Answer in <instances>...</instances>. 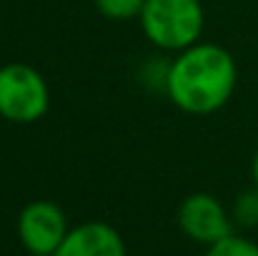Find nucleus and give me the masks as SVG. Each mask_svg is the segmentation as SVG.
<instances>
[{"mask_svg": "<svg viewBox=\"0 0 258 256\" xmlns=\"http://www.w3.org/2000/svg\"><path fill=\"white\" fill-rule=\"evenodd\" d=\"M238 83V66L228 48L198 40L175 53L168 68L166 95L188 116H211L228 106Z\"/></svg>", "mask_w": 258, "mask_h": 256, "instance_id": "f257e3e1", "label": "nucleus"}, {"mask_svg": "<svg viewBox=\"0 0 258 256\" xmlns=\"http://www.w3.org/2000/svg\"><path fill=\"white\" fill-rule=\"evenodd\" d=\"M138 25L156 50L175 56L203 40L206 10L201 0H146Z\"/></svg>", "mask_w": 258, "mask_h": 256, "instance_id": "f03ea898", "label": "nucleus"}, {"mask_svg": "<svg viewBox=\"0 0 258 256\" xmlns=\"http://www.w3.org/2000/svg\"><path fill=\"white\" fill-rule=\"evenodd\" d=\"M50 111L45 76L20 61L0 66V118L15 126H33Z\"/></svg>", "mask_w": 258, "mask_h": 256, "instance_id": "7ed1b4c3", "label": "nucleus"}, {"mask_svg": "<svg viewBox=\"0 0 258 256\" xmlns=\"http://www.w3.org/2000/svg\"><path fill=\"white\" fill-rule=\"evenodd\" d=\"M71 231L66 211L48 198H35L25 203L15 221V234L20 246L33 256H53Z\"/></svg>", "mask_w": 258, "mask_h": 256, "instance_id": "20e7f679", "label": "nucleus"}, {"mask_svg": "<svg viewBox=\"0 0 258 256\" xmlns=\"http://www.w3.org/2000/svg\"><path fill=\"white\" fill-rule=\"evenodd\" d=\"M175 221L183 236H188L190 241L201 246H211L226 239L228 234H233V226H236L231 211L221 203V198L206 191H196L185 196L178 206Z\"/></svg>", "mask_w": 258, "mask_h": 256, "instance_id": "39448f33", "label": "nucleus"}, {"mask_svg": "<svg viewBox=\"0 0 258 256\" xmlns=\"http://www.w3.org/2000/svg\"><path fill=\"white\" fill-rule=\"evenodd\" d=\"M53 256H128L125 239L108 221H83L71 226Z\"/></svg>", "mask_w": 258, "mask_h": 256, "instance_id": "423d86ee", "label": "nucleus"}, {"mask_svg": "<svg viewBox=\"0 0 258 256\" xmlns=\"http://www.w3.org/2000/svg\"><path fill=\"white\" fill-rule=\"evenodd\" d=\"M231 216L233 224L241 229H256L258 226V186L246 188L236 196L233 206H231Z\"/></svg>", "mask_w": 258, "mask_h": 256, "instance_id": "0eeeda50", "label": "nucleus"}, {"mask_svg": "<svg viewBox=\"0 0 258 256\" xmlns=\"http://www.w3.org/2000/svg\"><path fill=\"white\" fill-rule=\"evenodd\" d=\"M95 10L113 20V23H125V20H138L146 0H93Z\"/></svg>", "mask_w": 258, "mask_h": 256, "instance_id": "6e6552de", "label": "nucleus"}, {"mask_svg": "<svg viewBox=\"0 0 258 256\" xmlns=\"http://www.w3.org/2000/svg\"><path fill=\"white\" fill-rule=\"evenodd\" d=\"M203 256H258V244L233 231L226 239L206 246V254Z\"/></svg>", "mask_w": 258, "mask_h": 256, "instance_id": "1a4fd4ad", "label": "nucleus"}, {"mask_svg": "<svg viewBox=\"0 0 258 256\" xmlns=\"http://www.w3.org/2000/svg\"><path fill=\"white\" fill-rule=\"evenodd\" d=\"M168 68H171V61H166V58H161V56L148 58V61L141 63V68H138V81L146 85L148 90H161V93H166Z\"/></svg>", "mask_w": 258, "mask_h": 256, "instance_id": "9d476101", "label": "nucleus"}, {"mask_svg": "<svg viewBox=\"0 0 258 256\" xmlns=\"http://www.w3.org/2000/svg\"><path fill=\"white\" fill-rule=\"evenodd\" d=\"M251 178H253V186H258V151L253 153V161H251Z\"/></svg>", "mask_w": 258, "mask_h": 256, "instance_id": "9b49d317", "label": "nucleus"}]
</instances>
